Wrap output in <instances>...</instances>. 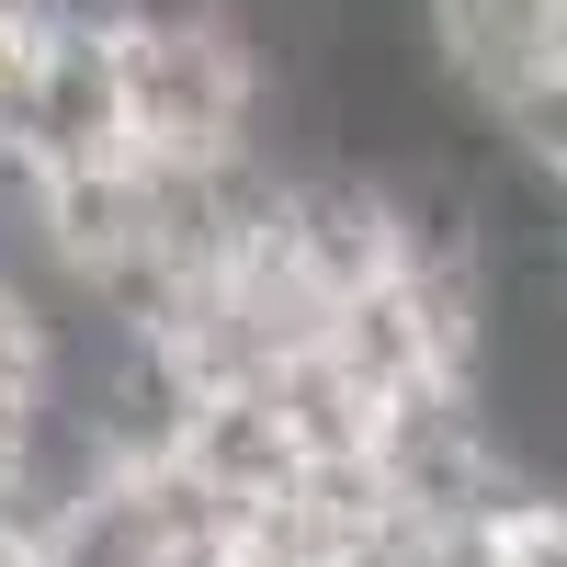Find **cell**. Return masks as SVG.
Returning <instances> with one entry per match:
<instances>
[{"instance_id": "1", "label": "cell", "mask_w": 567, "mask_h": 567, "mask_svg": "<svg viewBox=\"0 0 567 567\" xmlns=\"http://www.w3.org/2000/svg\"><path fill=\"white\" fill-rule=\"evenodd\" d=\"M420 58L465 125L499 136L567 69V0H420Z\"/></svg>"}, {"instance_id": "2", "label": "cell", "mask_w": 567, "mask_h": 567, "mask_svg": "<svg viewBox=\"0 0 567 567\" xmlns=\"http://www.w3.org/2000/svg\"><path fill=\"white\" fill-rule=\"evenodd\" d=\"M488 567H567V488H511L488 523H477Z\"/></svg>"}]
</instances>
